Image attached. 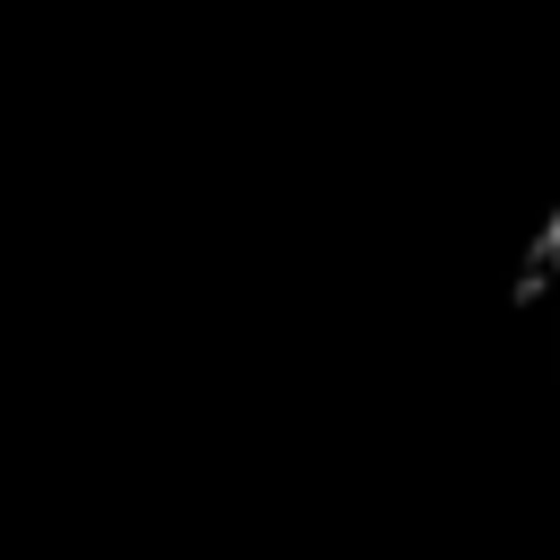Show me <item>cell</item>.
Masks as SVG:
<instances>
[{
	"label": "cell",
	"mask_w": 560,
	"mask_h": 560,
	"mask_svg": "<svg viewBox=\"0 0 560 560\" xmlns=\"http://www.w3.org/2000/svg\"><path fill=\"white\" fill-rule=\"evenodd\" d=\"M508 324L525 332V350L560 376V184L516 219L508 236Z\"/></svg>",
	"instance_id": "1"
}]
</instances>
